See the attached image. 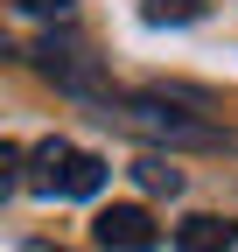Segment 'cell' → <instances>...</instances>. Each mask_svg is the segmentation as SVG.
Segmentation results:
<instances>
[{"label":"cell","mask_w":238,"mask_h":252,"mask_svg":"<svg viewBox=\"0 0 238 252\" xmlns=\"http://www.w3.org/2000/svg\"><path fill=\"white\" fill-rule=\"evenodd\" d=\"M105 119H112V126H126L133 140H154V147H217V140H224L210 119L182 112L175 98H112Z\"/></svg>","instance_id":"cell-1"},{"label":"cell","mask_w":238,"mask_h":252,"mask_svg":"<svg viewBox=\"0 0 238 252\" xmlns=\"http://www.w3.org/2000/svg\"><path fill=\"white\" fill-rule=\"evenodd\" d=\"M42 77L49 84H63V91H77V98H98V105H112V84H105V70H98V56L84 49L77 35H42Z\"/></svg>","instance_id":"cell-2"},{"label":"cell","mask_w":238,"mask_h":252,"mask_svg":"<svg viewBox=\"0 0 238 252\" xmlns=\"http://www.w3.org/2000/svg\"><path fill=\"white\" fill-rule=\"evenodd\" d=\"M91 231H98V245L105 252H154V217H147L140 203H112V210H98L91 217Z\"/></svg>","instance_id":"cell-3"},{"label":"cell","mask_w":238,"mask_h":252,"mask_svg":"<svg viewBox=\"0 0 238 252\" xmlns=\"http://www.w3.org/2000/svg\"><path fill=\"white\" fill-rule=\"evenodd\" d=\"M231 245H238V224H224L210 210H196V217L175 224V252H231Z\"/></svg>","instance_id":"cell-4"},{"label":"cell","mask_w":238,"mask_h":252,"mask_svg":"<svg viewBox=\"0 0 238 252\" xmlns=\"http://www.w3.org/2000/svg\"><path fill=\"white\" fill-rule=\"evenodd\" d=\"M133 182L154 189V196H175V189H182V168H175L168 154H140V161H133Z\"/></svg>","instance_id":"cell-5"},{"label":"cell","mask_w":238,"mask_h":252,"mask_svg":"<svg viewBox=\"0 0 238 252\" xmlns=\"http://www.w3.org/2000/svg\"><path fill=\"white\" fill-rule=\"evenodd\" d=\"M105 189V161L98 154H70V168H63V196H98Z\"/></svg>","instance_id":"cell-6"},{"label":"cell","mask_w":238,"mask_h":252,"mask_svg":"<svg viewBox=\"0 0 238 252\" xmlns=\"http://www.w3.org/2000/svg\"><path fill=\"white\" fill-rule=\"evenodd\" d=\"M70 154H77V147H63V140H42V147H35V189H63Z\"/></svg>","instance_id":"cell-7"},{"label":"cell","mask_w":238,"mask_h":252,"mask_svg":"<svg viewBox=\"0 0 238 252\" xmlns=\"http://www.w3.org/2000/svg\"><path fill=\"white\" fill-rule=\"evenodd\" d=\"M203 0H147V21H196Z\"/></svg>","instance_id":"cell-8"},{"label":"cell","mask_w":238,"mask_h":252,"mask_svg":"<svg viewBox=\"0 0 238 252\" xmlns=\"http://www.w3.org/2000/svg\"><path fill=\"white\" fill-rule=\"evenodd\" d=\"M0 189H21V147L14 140L0 147Z\"/></svg>","instance_id":"cell-9"},{"label":"cell","mask_w":238,"mask_h":252,"mask_svg":"<svg viewBox=\"0 0 238 252\" xmlns=\"http://www.w3.org/2000/svg\"><path fill=\"white\" fill-rule=\"evenodd\" d=\"M14 7H28V14H70L77 0H14Z\"/></svg>","instance_id":"cell-10"},{"label":"cell","mask_w":238,"mask_h":252,"mask_svg":"<svg viewBox=\"0 0 238 252\" xmlns=\"http://www.w3.org/2000/svg\"><path fill=\"white\" fill-rule=\"evenodd\" d=\"M42 252H49V245H42Z\"/></svg>","instance_id":"cell-11"}]
</instances>
